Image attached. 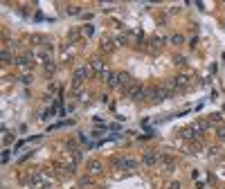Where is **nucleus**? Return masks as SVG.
<instances>
[{"label":"nucleus","instance_id":"11","mask_svg":"<svg viewBox=\"0 0 225 189\" xmlns=\"http://www.w3.org/2000/svg\"><path fill=\"white\" fill-rule=\"evenodd\" d=\"M9 158H11V151H5V155H2V162H9Z\"/></svg>","mask_w":225,"mask_h":189},{"label":"nucleus","instance_id":"14","mask_svg":"<svg viewBox=\"0 0 225 189\" xmlns=\"http://www.w3.org/2000/svg\"><path fill=\"white\" fill-rule=\"evenodd\" d=\"M218 138H221V140H225V131H218Z\"/></svg>","mask_w":225,"mask_h":189},{"label":"nucleus","instance_id":"13","mask_svg":"<svg viewBox=\"0 0 225 189\" xmlns=\"http://www.w3.org/2000/svg\"><path fill=\"white\" fill-rule=\"evenodd\" d=\"M20 83H32V77H20Z\"/></svg>","mask_w":225,"mask_h":189},{"label":"nucleus","instance_id":"10","mask_svg":"<svg viewBox=\"0 0 225 189\" xmlns=\"http://www.w3.org/2000/svg\"><path fill=\"white\" fill-rule=\"evenodd\" d=\"M171 43H176V45H180V43H182V36H171Z\"/></svg>","mask_w":225,"mask_h":189},{"label":"nucleus","instance_id":"1","mask_svg":"<svg viewBox=\"0 0 225 189\" xmlns=\"http://www.w3.org/2000/svg\"><path fill=\"white\" fill-rule=\"evenodd\" d=\"M169 90L167 88H149L147 90V97H151L153 101H162V99H169Z\"/></svg>","mask_w":225,"mask_h":189},{"label":"nucleus","instance_id":"6","mask_svg":"<svg viewBox=\"0 0 225 189\" xmlns=\"http://www.w3.org/2000/svg\"><path fill=\"white\" fill-rule=\"evenodd\" d=\"M182 138H185V140H196L198 135L194 133V129H185V131H182Z\"/></svg>","mask_w":225,"mask_h":189},{"label":"nucleus","instance_id":"12","mask_svg":"<svg viewBox=\"0 0 225 189\" xmlns=\"http://www.w3.org/2000/svg\"><path fill=\"white\" fill-rule=\"evenodd\" d=\"M9 59H11V56H9V52H7V50H5V52H2V61H5V63H7V61H9Z\"/></svg>","mask_w":225,"mask_h":189},{"label":"nucleus","instance_id":"4","mask_svg":"<svg viewBox=\"0 0 225 189\" xmlns=\"http://www.w3.org/2000/svg\"><path fill=\"white\" fill-rule=\"evenodd\" d=\"M115 164H117L119 169H135V160H131V158L128 160H117Z\"/></svg>","mask_w":225,"mask_h":189},{"label":"nucleus","instance_id":"5","mask_svg":"<svg viewBox=\"0 0 225 189\" xmlns=\"http://www.w3.org/2000/svg\"><path fill=\"white\" fill-rule=\"evenodd\" d=\"M158 162V153H144V164H156Z\"/></svg>","mask_w":225,"mask_h":189},{"label":"nucleus","instance_id":"7","mask_svg":"<svg viewBox=\"0 0 225 189\" xmlns=\"http://www.w3.org/2000/svg\"><path fill=\"white\" fill-rule=\"evenodd\" d=\"M92 70H97V72H104V63H101L99 59H95V61H92Z\"/></svg>","mask_w":225,"mask_h":189},{"label":"nucleus","instance_id":"9","mask_svg":"<svg viewBox=\"0 0 225 189\" xmlns=\"http://www.w3.org/2000/svg\"><path fill=\"white\" fill-rule=\"evenodd\" d=\"M83 32H86V36H92V34H95V27H92V25H86V27H83Z\"/></svg>","mask_w":225,"mask_h":189},{"label":"nucleus","instance_id":"3","mask_svg":"<svg viewBox=\"0 0 225 189\" xmlns=\"http://www.w3.org/2000/svg\"><path fill=\"white\" fill-rule=\"evenodd\" d=\"M171 88H176V90H187V88H189V77H187V74L176 77L171 81Z\"/></svg>","mask_w":225,"mask_h":189},{"label":"nucleus","instance_id":"8","mask_svg":"<svg viewBox=\"0 0 225 189\" xmlns=\"http://www.w3.org/2000/svg\"><path fill=\"white\" fill-rule=\"evenodd\" d=\"M90 171H92V173L101 171V164H99V162H90Z\"/></svg>","mask_w":225,"mask_h":189},{"label":"nucleus","instance_id":"2","mask_svg":"<svg viewBox=\"0 0 225 189\" xmlns=\"http://www.w3.org/2000/svg\"><path fill=\"white\" fill-rule=\"evenodd\" d=\"M16 63H18V68L29 70V68H32V63H34V59H32V52H23V54L16 59Z\"/></svg>","mask_w":225,"mask_h":189}]
</instances>
